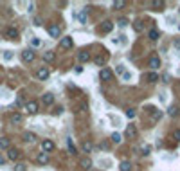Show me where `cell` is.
Here are the masks:
<instances>
[{"mask_svg":"<svg viewBox=\"0 0 180 171\" xmlns=\"http://www.w3.org/2000/svg\"><path fill=\"white\" fill-rule=\"evenodd\" d=\"M54 148H56V144L52 142V141H49V139H43V141H42V151H43V153H47V155H49Z\"/></svg>","mask_w":180,"mask_h":171,"instance_id":"obj_1","label":"cell"},{"mask_svg":"<svg viewBox=\"0 0 180 171\" xmlns=\"http://www.w3.org/2000/svg\"><path fill=\"white\" fill-rule=\"evenodd\" d=\"M33 60H34V50L25 49L23 52H22V61H25V63H31Z\"/></svg>","mask_w":180,"mask_h":171,"instance_id":"obj_2","label":"cell"},{"mask_svg":"<svg viewBox=\"0 0 180 171\" xmlns=\"http://www.w3.org/2000/svg\"><path fill=\"white\" fill-rule=\"evenodd\" d=\"M49 34L52 36V38H59V36H61V27L56 25V23L49 25Z\"/></svg>","mask_w":180,"mask_h":171,"instance_id":"obj_3","label":"cell"},{"mask_svg":"<svg viewBox=\"0 0 180 171\" xmlns=\"http://www.w3.org/2000/svg\"><path fill=\"white\" fill-rule=\"evenodd\" d=\"M25 110H27L29 114H36L40 110V105L36 101H29V103H25Z\"/></svg>","mask_w":180,"mask_h":171,"instance_id":"obj_4","label":"cell"},{"mask_svg":"<svg viewBox=\"0 0 180 171\" xmlns=\"http://www.w3.org/2000/svg\"><path fill=\"white\" fill-rule=\"evenodd\" d=\"M18 29L16 27H7V31H6V36H7V40H18Z\"/></svg>","mask_w":180,"mask_h":171,"instance_id":"obj_5","label":"cell"},{"mask_svg":"<svg viewBox=\"0 0 180 171\" xmlns=\"http://www.w3.org/2000/svg\"><path fill=\"white\" fill-rule=\"evenodd\" d=\"M42 103L45 105V106H50V105L54 103V96H52L50 92H45V94L42 96Z\"/></svg>","mask_w":180,"mask_h":171,"instance_id":"obj_6","label":"cell"},{"mask_svg":"<svg viewBox=\"0 0 180 171\" xmlns=\"http://www.w3.org/2000/svg\"><path fill=\"white\" fill-rule=\"evenodd\" d=\"M148 65H150L151 70H157L158 67H160V58H158V56H151L150 61H148Z\"/></svg>","mask_w":180,"mask_h":171,"instance_id":"obj_7","label":"cell"},{"mask_svg":"<svg viewBox=\"0 0 180 171\" xmlns=\"http://www.w3.org/2000/svg\"><path fill=\"white\" fill-rule=\"evenodd\" d=\"M112 70L110 69H101V72H99V79L101 81H108V79H112Z\"/></svg>","mask_w":180,"mask_h":171,"instance_id":"obj_8","label":"cell"},{"mask_svg":"<svg viewBox=\"0 0 180 171\" xmlns=\"http://www.w3.org/2000/svg\"><path fill=\"white\" fill-rule=\"evenodd\" d=\"M79 168H81V169H85V171L92 169V160H90L88 157L81 158V160H79Z\"/></svg>","mask_w":180,"mask_h":171,"instance_id":"obj_9","label":"cell"},{"mask_svg":"<svg viewBox=\"0 0 180 171\" xmlns=\"http://www.w3.org/2000/svg\"><path fill=\"white\" fill-rule=\"evenodd\" d=\"M72 38L70 36H67V38H61V40H59V47H61V49H72Z\"/></svg>","mask_w":180,"mask_h":171,"instance_id":"obj_10","label":"cell"},{"mask_svg":"<svg viewBox=\"0 0 180 171\" xmlns=\"http://www.w3.org/2000/svg\"><path fill=\"white\" fill-rule=\"evenodd\" d=\"M18 157H20V151L16 150V148H9L7 150V158L9 160H18Z\"/></svg>","mask_w":180,"mask_h":171,"instance_id":"obj_11","label":"cell"},{"mask_svg":"<svg viewBox=\"0 0 180 171\" xmlns=\"http://www.w3.org/2000/svg\"><path fill=\"white\" fill-rule=\"evenodd\" d=\"M126 135H128L130 139H135V137L139 135V132H137V128H135V124H130L128 128H126Z\"/></svg>","mask_w":180,"mask_h":171,"instance_id":"obj_12","label":"cell"},{"mask_svg":"<svg viewBox=\"0 0 180 171\" xmlns=\"http://www.w3.org/2000/svg\"><path fill=\"white\" fill-rule=\"evenodd\" d=\"M49 74H50V72H49V69H40V70L36 72V78L40 79V81H43V79H47V78H49Z\"/></svg>","mask_w":180,"mask_h":171,"instance_id":"obj_13","label":"cell"},{"mask_svg":"<svg viewBox=\"0 0 180 171\" xmlns=\"http://www.w3.org/2000/svg\"><path fill=\"white\" fill-rule=\"evenodd\" d=\"M112 29H114V23H112L110 20H106V22H103V23H101V33H110Z\"/></svg>","mask_w":180,"mask_h":171,"instance_id":"obj_14","label":"cell"},{"mask_svg":"<svg viewBox=\"0 0 180 171\" xmlns=\"http://www.w3.org/2000/svg\"><path fill=\"white\" fill-rule=\"evenodd\" d=\"M43 60H45L47 63H50V61H54V60H56V54H54L52 50H45V52H43Z\"/></svg>","mask_w":180,"mask_h":171,"instance_id":"obj_15","label":"cell"},{"mask_svg":"<svg viewBox=\"0 0 180 171\" xmlns=\"http://www.w3.org/2000/svg\"><path fill=\"white\" fill-rule=\"evenodd\" d=\"M78 60L81 61V63H86L88 60H90V52H86V50H81L78 54Z\"/></svg>","mask_w":180,"mask_h":171,"instance_id":"obj_16","label":"cell"},{"mask_svg":"<svg viewBox=\"0 0 180 171\" xmlns=\"http://www.w3.org/2000/svg\"><path fill=\"white\" fill-rule=\"evenodd\" d=\"M36 139H38V137H36V133H33V132H25V133H23V141H25V142H34Z\"/></svg>","mask_w":180,"mask_h":171,"instance_id":"obj_17","label":"cell"},{"mask_svg":"<svg viewBox=\"0 0 180 171\" xmlns=\"http://www.w3.org/2000/svg\"><path fill=\"white\" fill-rule=\"evenodd\" d=\"M0 148H2V150H9V148H11V139L2 137V139H0Z\"/></svg>","mask_w":180,"mask_h":171,"instance_id":"obj_18","label":"cell"},{"mask_svg":"<svg viewBox=\"0 0 180 171\" xmlns=\"http://www.w3.org/2000/svg\"><path fill=\"white\" fill-rule=\"evenodd\" d=\"M36 162H38V164H47V162H49V155L42 151V153H40V155L36 157Z\"/></svg>","mask_w":180,"mask_h":171,"instance_id":"obj_19","label":"cell"},{"mask_svg":"<svg viewBox=\"0 0 180 171\" xmlns=\"http://www.w3.org/2000/svg\"><path fill=\"white\" fill-rule=\"evenodd\" d=\"M94 61H95V65H97V67H103V65H105V63L108 61V54H103V56H97L95 60H94Z\"/></svg>","mask_w":180,"mask_h":171,"instance_id":"obj_20","label":"cell"},{"mask_svg":"<svg viewBox=\"0 0 180 171\" xmlns=\"http://www.w3.org/2000/svg\"><path fill=\"white\" fill-rule=\"evenodd\" d=\"M146 79H148V83H157V81H158V74H157V72H150V74L146 76Z\"/></svg>","mask_w":180,"mask_h":171,"instance_id":"obj_21","label":"cell"},{"mask_svg":"<svg viewBox=\"0 0 180 171\" xmlns=\"http://www.w3.org/2000/svg\"><path fill=\"white\" fill-rule=\"evenodd\" d=\"M151 110V117H153V121H158L160 117H162V112L160 110H155V108H150Z\"/></svg>","mask_w":180,"mask_h":171,"instance_id":"obj_22","label":"cell"},{"mask_svg":"<svg viewBox=\"0 0 180 171\" xmlns=\"http://www.w3.org/2000/svg\"><path fill=\"white\" fill-rule=\"evenodd\" d=\"M119 168H121V171H130L131 169V162H130V160H122Z\"/></svg>","mask_w":180,"mask_h":171,"instance_id":"obj_23","label":"cell"},{"mask_svg":"<svg viewBox=\"0 0 180 171\" xmlns=\"http://www.w3.org/2000/svg\"><path fill=\"white\" fill-rule=\"evenodd\" d=\"M148 36H150V40H153V42H155V40H158V36H160V33H158L157 29H151L150 33H148Z\"/></svg>","mask_w":180,"mask_h":171,"instance_id":"obj_24","label":"cell"},{"mask_svg":"<svg viewBox=\"0 0 180 171\" xmlns=\"http://www.w3.org/2000/svg\"><path fill=\"white\" fill-rule=\"evenodd\" d=\"M11 122H13V124L22 122V114H18V112H16V114H13V115H11Z\"/></svg>","mask_w":180,"mask_h":171,"instance_id":"obj_25","label":"cell"},{"mask_svg":"<svg viewBox=\"0 0 180 171\" xmlns=\"http://www.w3.org/2000/svg\"><path fill=\"white\" fill-rule=\"evenodd\" d=\"M167 115H169V117H177V115H178V108H177V106H169V108H167Z\"/></svg>","mask_w":180,"mask_h":171,"instance_id":"obj_26","label":"cell"},{"mask_svg":"<svg viewBox=\"0 0 180 171\" xmlns=\"http://www.w3.org/2000/svg\"><path fill=\"white\" fill-rule=\"evenodd\" d=\"M67 146H69V151H70L72 155H76V153H78V150H76V146L72 144V141H70V139H67Z\"/></svg>","mask_w":180,"mask_h":171,"instance_id":"obj_27","label":"cell"},{"mask_svg":"<svg viewBox=\"0 0 180 171\" xmlns=\"http://www.w3.org/2000/svg\"><path fill=\"white\" fill-rule=\"evenodd\" d=\"M92 148H94L92 142H88V141H86V142H83V151H85V153H90V151H92Z\"/></svg>","mask_w":180,"mask_h":171,"instance_id":"obj_28","label":"cell"},{"mask_svg":"<svg viewBox=\"0 0 180 171\" xmlns=\"http://www.w3.org/2000/svg\"><path fill=\"white\" fill-rule=\"evenodd\" d=\"M110 139H112V142L114 144H121V135H119V133H112V137H110Z\"/></svg>","mask_w":180,"mask_h":171,"instance_id":"obj_29","label":"cell"},{"mask_svg":"<svg viewBox=\"0 0 180 171\" xmlns=\"http://www.w3.org/2000/svg\"><path fill=\"white\" fill-rule=\"evenodd\" d=\"M151 6L155 7V9H162V7H164V2H162V0H153Z\"/></svg>","mask_w":180,"mask_h":171,"instance_id":"obj_30","label":"cell"},{"mask_svg":"<svg viewBox=\"0 0 180 171\" xmlns=\"http://www.w3.org/2000/svg\"><path fill=\"white\" fill-rule=\"evenodd\" d=\"M78 18H79V22H81V23H86V9H83V11L78 14Z\"/></svg>","mask_w":180,"mask_h":171,"instance_id":"obj_31","label":"cell"},{"mask_svg":"<svg viewBox=\"0 0 180 171\" xmlns=\"http://www.w3.org/2000/svg\"><path fill=\"white\" fill-rule=\"evenodd\" d=\"M124 6H126L124 0H117V2H114V9H122Z\"/></svg>","mask_w":180,"mask_h":171,"instance_id":"obj_32","label":"cell"},{"mask_svg":"<svg viewBox=\"0 0 180 171\" xmlns=\"http://www.w3.org/2000/svg\"><path fill=\"white\" fill-rule=\"evenodd\" d=\"M124 114H126V117H128V119H133V117H135V110H133V108H128Z\"/></svg>","mask_w":180,"mask_h":171,"instance_id":"obj_33","label":"cell"},{"mask_svg":"<svg viewBox=\"0 0 180 171\" xmlns=\"http://www.w3.org/2000/svg\"><path fill=\"white\" fill-rule=\"evenodd\" d=\"M14 171H25V164H16L14 166Z\"/></svg>","mask_w":180,"mask_h":171,"instance_id":"obj_34","label":"cell"},{"mask_svg":"<svg viewBox=\"0 0 180 171\" xmlns=\"http://www.w3.org/2000/svg\"><path fill=\"white\" fill-rule=\"evenodd\" d=\"M61 112H63V108H61V106H58V108H54V110H52V115H59Z\"/></svg>","mask_w":180,"mask_h":171,"instance_id":"obj_35","label":"cell"},{"mask_svg":"<svg viewBox=\"0 0 180 171\" xmlns=\"http://www.w3.org/2000/svg\"><path fill=\"white\" fill-rule=\"evenodd\" d=\"M141 151H142V155H150V146H142Z\"/></svg>","mask_w":180,"mask_h":171,"instance_id":"obj_36","label":"cell"},{"mask_svg":"<svg viewBox=\"0 0 180 171\" xmlns=\"http://www.w3.org/2000/svg\"><path fill=\"white\" fill-rule=\"evenodd\" d=\"M117 23H119L121 27H124V25H128V20H126V18H121V20L117 22Z\"/></svg>","mask_w":180,"mask_h":171,"instance_id":"obj_37","label":"cell"},{"mask_svg":"<svg viewBox=\"0 0 180 171\" xmlns=\"http://www.w3.org/2000/svg\"><path fill=\"white\" fill-rule=\"evenodd\" d=\"M4 58H6V60H11V58H13V52H11V50H6V52H4Z\"/></svg>","mask_w":180,"mask_h":171,"instance_id":"obj_38","label":"cell"},{"mask_svg":"<svg viewBox=\"0 0 180 171\" xmlns=\"http://www.w3.org/2000/svg\"><path fill=\"white\" fill-rule=\"evenodd\" d=\"M33 23H34L36 27H40V25H42V20H40V18H38V16H36L34 20H33Z\"/></svg>","mask_w":180,"mask_h":171,"instance_id":"obj_39","label":"cell"},{"mask_svg":"<svg viewBox=\"0 0 180 171\" xmlns=\"http://www.w3.org/2000/svg\"><path fill=\"white\" fill-rule=\"evenodd\" d=\"M173 137H175L177 141H180V130H175V132H173Z\"/></svg>","mask_w":180,"mask_h":171,"instance_id":"obj_40","label":"cell"},{"mask_svg":"<svg viewBox=\"0 0 180 171\" xmlns=\"http://www.w3.org/2000/svg\"><path fill=\"white\" fill-rule=\"evenodd\" d=\"M133 27H135V31H142V25H141L139 22H135V25H133Z\"/></svg>","mask_w":180,"mask_h":171,"instance_id":"obj_41","label":"cell"},{"mask_svg":"<svg viewBox=\"0 0 180 171\" xmlns=\"http://www.w3.org/2000/svg\"><path fill=\"white\" fill-rule=\"evenodd\" d=\"M33 45H34V47H38V45H40V40H38V38H33Z\"/></svg>","mask_w":180,"mask_h":171,"instance_id":"obj_42","label":"cell"},{"mask_svg":"<svg viewBox=\"0 0 180 171\" xmlns=\"http://www.w3.org/2000/svg\"><path fill=\"white\" fill-rule=\"evenodd\" d=\"M4 162H6V158H4L2 155H0V164H4Z\"/></svg>","mask_w":180,"mask_h":171,"instance_id":"obj_43","label":"cell"},{"mask_svg":"<svg viewBox=\"0 0 180 171\" xmlns=\"http://www.w3.org/2000/svg\"><path fill=\"white\" fill-rule=\"evenodd\" d=\"M178 31H180V25H178Z\"/></svg>","mask_w":180,"mask_h":171,"instance_id":"obj_44","label":"cell"}]
</instances>
